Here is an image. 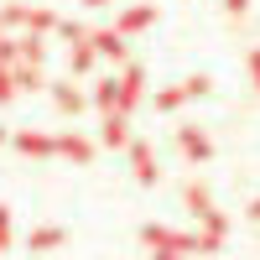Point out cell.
<instances>
[{
	"label": "cell",
	"instance_id": "cell-1",
	"mask_svg": "<svg viewBox=\"0 0 260 260\" xmlns=\"http://www.w3.org/2000/svg\"><path fill=\"white\" fill-rule=\"evenodd\" d=\"M141 240H146L151 250H167V255L198 250V240H192V234H177V229H167V224H146V229H141Z\"/></svg>",
	"mask_w": 260,
	"mask_h": 260
},
{
	"label": "cell",
	"instance_id": "cell-2",
	"mask_svg": "<svg viewBox=\"0 0 260 260\" xmlns=\"http://www.w3.org/2000/svg\"><path fill=\"white\" fill-rule=\"evenodd\" d=\"M141 99H146V73L141 68H125V78H120V115L136 110Z\"/></svg>",
	"mask_w": 260,
	"mask_h": 260
},
{
	"label": "cell",
	"instance_id": "cell-3",
	"mask_svg": "<svg viewBox=\"0 0 260 260\" xmlns=\"http://www.w3.org/2000/svg\"><path fill=\"white\" fill-rule=\"evenodd\" d=\"M89 42H94V52L99 57H115V62H125V37L110 26V31H89Z\"/></svg>",
	"mask_w": 260,
	"mask_h": 260
},
{
	"label": "cell",
	"instance_id": "cell-4",
	"mask_svg": "<svg viewBox=\"0 0 260 260\" xmlns=\"http://www.w3.org/2000/svg\"><path fill=\"white\" fill-rule=\"evenodd\" d=\"M130 161H136V182H156V156L146 141H130Z\"/></svg>",
	"mask_w": 260,
	"mask_h": 260
},
{
	"label": "cell",
	"instance_id": "cell-5",
	"mask_svg": "<svg viewBox=\"0 0 260 260\" xmlns=\"http://www.w3.org/2000/svg\"><path fill=\"white\" fill-rule=\"evenodd\" d=\"M177 146H182V156H192V161H203L208 151H213V146H208V136H203V130H192V125H182V130H177Z\"/></svg>",
	"mask_w": 260,
	"mask_h": 260
},
{
	"label": "cell",
	"instance_id": "cell-6",
	"mask_svg": "<svg viewBox=\"0 0 260 260\" xmlns=\"http://www.w3.org/2000/svg\"><path fill=\"white\" fill-rule=\"evenodd\" d=\"M151 21H156V6H130L120 21H115V31L120 37H130V31H141V26H151Z\"/></svg>",
	"mask_w": 260,
	"mask_h": 260
},
{
	"label": "cell",
	"instance_id": "cell-7",
	"mask_svg": "<svg viewBox=\"0 0 260 260\" xmlns=\"http://www.w3.org/2000/svg\"><path fill=\"white\" fill-rule=\"evenodd\" d=\"M99 141H104V146H130V125H125V115H120V110H110V115H104Z\"/></svg>",
	"mask_w": 260,
	"mask_h": 260
},
{
	"label": "cell",
	"instance_id": "cell-8",
	"mask_svg": "<svg viewBox=\"0 0 260 260\" xmlns=\"http://www.w3.org/2000/svg\"><path fill=\"white\" fill-rule=\"evenodd\" d=\"M16 146L26 151V156H52V151H57V141H52V136H42V130H21Z\"/></svg>",
	"mask_w": 260,
	"mask_h": 260
},
{
	"label": "cell",
	"instance_id": "cell-9",
	"mask_svg": "<svg viewBox=\"0 0 260 260\" xmlns=\"http://www.w3.org/2000/svg\"><path fill=\"white\" fill-rule=\"evenodd\" d=\"M57 151L73 161H94V141H83V136H57Z\"/></svg>",
	"mask_w": 260,
	"mask_h": 260
},
{
	"label": "cell",
	"instance_id": "cell-10",
	"mask_svg": "<svg viewBox=\"0 0 260 260\" xmlns=\"http://www.w3.org/2000/svg\"><path fill=\"white\" fill-rule=\"evenodd\" d=\"M94 104H99L104 115H110V110H120V78H104L99 89H94Z\"/></svg>",
	"mask_w": 260,
	"mask_h": 260
},
{
	"label": "cell",
	"instance_id": "cell-11",
	"mask_svg": "<svg viewBox=\"0 0 260 260\" xmlns=\"http://www.w3.org/2000/svg\"><path fill=\"white\" fill-rule=\"evenodd\" d=\"M94 57H99V52H94V42H73L68 68H73V73H83V68H94Z\"/></svg>",
	"mask_w": 260,
	"mask_h": 260
},
{
	"label": "cell",
	"instance_id": "cell-12",
	"mask_svg": "<svg viewBox=\"0 0 260 260\" xmlns=\"http://www.w3.org/2000/svg\"><path fill=\"white\" fill-rule=\"evenodd\" d=\"M52 99H57V110H62V115H78V110H83V94H78V89H68V83H57Z\"/></svg>",
	"mask_w": 260,
	"mask_h": 260
},
{
	"label": "cell",
	"instance_id": "cell-13",
	"mask_svg": "<svg viewBox=\"0 0 260 260\" xmlns=\"http://www.w3.org/2000/svg\"><path fill=\"white\" fill-rule=\"evenodd\" d=\"M52 245H62V229H57V224H47V229L31 234V250H52Z\"/></svg>",
	"mask_w": 260,
	"mask_h": 260
},
{
	"label": "cell",
	"instance_id": "cell-14",
	"mask_svg": "<svg viewBox=\"0 0 260 260\" xmlns=\"http://www.w3.org/2000/svg\"><path fill=\"white\" fill-rule=\"evenodd\" d=\"M187 208H192V213L203 219V213L213 208V203H208V187H198V182H192V187H187Z\"/></svg>",
	"mask_w": 260,
	"mask_h": 260
},
{
	"label": "cell",
	"instance_id": "cell-15",
	"mask_svg": "<svg viewBox=\"0 0 260 260\" xmlns=\"http://www.w3.org/2000/svg\"><path fill=\"white\" fill-rule=\"evenodd\" d=\"M52 21H57L52 11H26V21H21V26H31V31H47Z\"/></svg>",
	"mask_w": 260,
	"mask_h": 260
},
{
	"label": "cell",
	"instance_id": "cell-16",
	"mask_svg": "<svg viewBox=\"0 0 260 260\" xmlns=\"http://www.w3.org/2000/svg\"><path fill=\"white\" fill-rule=\"evenodd\" d=\"M182 99H187V89H161V94H156V110H177Z\"/></svg>",
	"mask_w": 260,
	"mask_h": 260
},
{
	"label": "cell",
	"instance_id": "cell-17",
	"mask_svg": "<svg viewBox=\"0 0 260 260\" xmlns=\"http://www.w3.org/2000/svg\"><path fill=\"white\" fill-rule=\"evenodd\" d=\"M6 99H16V78H11V68H0V104Z\"/></svg>",
	"mask_w": 260,
	"mask_h": 260
},
{
	"label": "cell",
	"instance_id": "cell-18",
	"mask_svg": "<svg viewBox=\"0 0 260 260\" xmlns=\"http://www.w3.org/2000/svg\"><path fill=\"white\" fill-rule=\"evenodd\" d=\"M182 89H187V99H203V94H208V78H187Z\"/></svg>",
	"mask_w": 260,
	"mask_h": 260
},
{
	"label": "cell",
	"instance_id": "cell-19",
	"mask_svg": "<svg viewBox=\"0 0 260 260\" xmlns=\"http://www.w3.org/2000/svg\"><path fill=\"white\" fill-rule=\"evenodd\" d=\"M6 245H11V213L0 208V250H6Z\"/></svg>",
	"mask_w": 260,
	"mask_h": 260
},
{
	"label": "cell",
	"instance_id": "cell-20",
	"mask_svg": "<svg viewBox=\"0 0 260 260\" xmlns=\"http://www.w3.org/2000/svg\"><path fill=\"white\" fill-rule=\"evenodd\" d=\"M224 6H229V16H245V6H250V0H224Z\"/></svg>",
	"mask_w": 260,
	"mask_h": 260
},
{
	"label": "cell",
	"instance_id": "cell-21",
	"mask_svg": "<svg viewBox=\"0 0 260 260\" xmlns=\"http://www.w3.org/2000/svg\"><path fill=\"white\" fill-rule=\"evenodd\" d=\"M250 73H255V83H260V52H250Z\"/></svg>",
	"mask_w": 260,
	"mask_h": 260
},
{
	"label": "cell",
	"instance_id": "cell-22",
	"mask_svg": "<svg viewBox=\"0 0 260 260\" xmlns=\"http://www.w3.org/2000/svg\"><path fill=\"white\" fill-rule=\"evenodd\" d=\"M250 219H260V198H255V203H250Z\"/></svg>",
	"mask_w": 260,
	"mask_h": 260
},
{
	"label": "cell",
	"instance_id": "cell-23",
	"mask_svg": "<svg viewBox=\"0 0 260 260\" xmlns=\"http://www.w3.org/2000/svg\"><path fill=\"white\" fill-rule=\"evenodd\" d=\"M156 260H182V255H167V250H156Z\"/></svg>",
	"mask_w": 260,
	"mask_h": 260
},
{
	"label": "cell",
	"instance_id": "cell-24",
	"mask_svg": "<svg viewBox=\"0 0 260 260\" xmlns=\"http://www.w3.org/2000/svg\"><path fill=\"white\" fill-rule=\"evenodd\" d=\"M83 6H110V0H83Z\"/></svg>",
	"mask_w": 260,
	"mask_h": 260
},
{
	"label": "cell",
	"instance_id": "cell-25",
	"mask_svg": "<svg viewBox=\"0 0 260 260\" xmlns=\"http://www.w3.org/2000/svg\"><path fill=\"white\" fill-rule=\"evenodd\" d=\"M0 31H6V16H0Z\"/></svg>",
	"mask_w": 260,
	"mask_h": 260
},
{
	"label": "cell",
	"instance_id": "cell-26",
	"mask_svg": "<svg viewBox=\"0 0 260 260\" xmlns=\"http://www.w3.org/2000/svg\"><path fill=\"white\" fill-rule=\"evenodd\" d=\"M0 141H6V130H0Z\"/></svg>",
	"mask_w": 260,
	"mask_h": 260
}]
</instances>
